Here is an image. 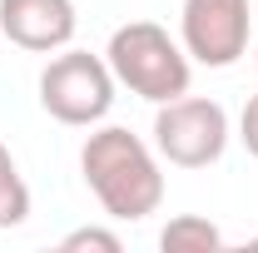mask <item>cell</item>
<instances>
[{"label":"cell","mask_w":258,"mask_h":253,"mask_svg":"<svg viewBox=\"0 0 258 253\" xmlns=\"http://www.w3.org/2000/svg\"><path fill=\"white\" fill-rule=\"evenodd\" d=\"M80 169H85V184L95 189V199L104 204V214L119 223H139L149 214H159L164 204V174L154 149L129 134L119 124H104L85 139L80 149Z\"/></svg>","instance_id":"obj_1"},{"label":"cell","mask_w":258,"mask_h":253,"mask_svg":"<svg viewBox=\"0 0 258 253\" xmlns=\"http://www.w3.org/2000/svg\"><path fill=\"white\" fill-rule=\"evenodd\" d=\"M104 60L114 70V85H124L129 95L149 99V104H169V99L189 95L194 60L174 35L154 25V20H129L109 35Z\"/></svg>","instance_id":"obj_2"},{"label":"cell","mask_w":258,"mask_h":253,"mask_svg":"<svg viewBox=\"0 0 258 253\" xmlns=\"http://www.w3.org/2000/svg\"><path fill=\"white\" fill-rule=\"evenodd\" d=\"M40 109L60 124L90 129L114 109V70L90 50L64 45L55 60L40 70Z\"/></svg>","instance_id":"obj_3"},{"label":"cell","mask_w":258,"mask_h":253,"mask_svg":"<svg viewBox=\"0 0 258 253\" xmlns=\"http://www.w3.org/2000/svg\"><path fill=\"white\" fill-rule=\"evenodd\" d=\"M228 149V114L219 99L179 95L154 114V154L174 169H209Z\"/></svg>","instance_id":"obj_4"},{"label":"cell","mask_w":258,"mask_h":253,"mask_svg":"<svg viewBox=\"0 0 258 253\" xmlns=\"http://www.w3.org/2000/svg\"><path fill=\"white\" fill-rule=\"evenodd\" d=\"M248 0H184L179 45L189 50V60L228 70L248 55Z\"/></svg>","instance_id":"obj_5"},{"label":"cell","mask_w":258,"mask_h":253,"mask_svg":"<svg viewBox=\"0 0 258 253\" xmlns=\"http://www.w3.org/2000/svg\"><path fill=\"white\" fill-rule=\"evenodd\" d=\"M75 0H0V35L30 55H55L75 40Z\"/></svg>","instance_id":"obj_6"},{"label":"cell","mask_w":258,"mask_h":253,"mask_svg":"<svg viewBox=\"0 0 258 253\" xmlns=\"http://www.w3.org/2000/svg\"><path fill=\"white\" fill-rule=\"evenodd\" d=\"M159 248L164 253H219L224 248V233H219V223L199 219V214H179V219L164 223Z\"/></svg>","instance_id":"obj_7"},{"label":"cell","mask_w":258,"mask_h":253,"mask_svg":"<svg viewBox=\"0 0 258 253\" xmlns=\"http://www.w3.org/2000/svg\"><path fill=\"white\" fill-rule=\"evenodd\" d=\"M25 219H30V189H25L10 149L0 144V228H20Z\"/></svg>","instance_id":"obj_8"},{"label":"cell","mask_w":258,"mask_h":253,"mask_svg":"<svg viewBox=\"0 0 258 253\" xmlns=\"http://www.w3.org/2000/svg\"><path fill=\"white\" fill-rule=\"evenodd\" d=\"M64 253H85V248H99V253H119V233H109V228H75L70 238L60 243Z\"/></svg>","instance_id":"obj_9"},{"label":"cell","mask_w":258,"mask_h":253,"mask_svg":"<svg viewBox=\"0 0 258 253\" xmlns=\"http://www.w3.org/2000/svg\"><path fill=\"white\" fill-rule=\"evenodd\" d=\"M238 139H243V149L258 159V95L243 104V119H238Z\"/></svg>","instance_id":"obj_10"},{"label":"cell","mask_w":258,"mask_h":253,"mask_svg":"<svg viewBox=\"0 0 258 253\" xmlns=\"http://www.w3.org/2000/svg\"><path fill=\"white\" fill-rule=\"evenodd\" d=\"M248 248H258V238H248Z\"/></svg>","instance_id":"obj_11"},{"label":"cell","mask_w":258,"mask_h":253,"mask_svg":"<svg viewBox=\"0 0 258 253\" xmlns=\"http://www.w3.org/2000/svg\"><path fill=\"white\" fill-rule=\"evenodd\" d=\"M253 65H258V50H253Z\"/></svg>","instance_id":"obj_12"}]
</instances>
